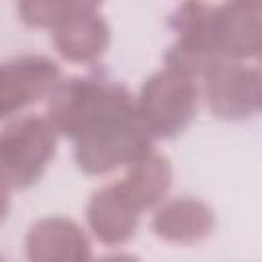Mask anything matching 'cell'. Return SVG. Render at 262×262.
<instances>
[{
  "instance_id": "ba28073f",
  "label": "cell",
  "mask_w": 262,
  "mask_h": 262,
  "mask_svg": "<svg viewBox=\"0 0 262 262\" xmlns=\"http://www.w3.org/2000/svg\"><path fill=\"white\" fill-rule=\"evenodd\" d=\"M170 184V170L164 158L145 156L135 162L129 178L119 186V190L131 201V205L139 211L141 207L154 205Z\"/></svg>"
},
{
  "instance_id": "277c9868",
  "label": "cell",
  "mask_w": 262,
  "mask_h": 262,
  "mask_svg": "<svg viewBox=\"0 0 262 262\" xmlns=\"http://www.w3.org/2000/svg\"><path fill=\"white\" fill-rule=\"evenodd\" d=\"M57 78V66L45 57H20L0 63V117L49 92Z\"/></svg>"
},
{
  "instance_id": "52a82bcc",
  "label": "cell",
  "mask_w": 262,
  "mask_h": 262,
  "mask_svg": "<svg viewBox=\"0 0 262 262\" xmlns=\"http://www.w3.org/2000/svg\"><path fill=\"white\" fill-rule=\"evenodd\" d=\"M92 4H84L76 14L66 18L55 35V45L59 51L76 61L96 57L108 39L106 25L92 12Z\"/></svg>"
},
{
  "instance_id": "7c38bea8",
  "label": "cell",
  "mask_w": 262,
  "mask_h": 262,
  "mask_svg": "<svg viewBox=\"0 0 262 262\" xmlns=\"http://www.w3.org/2000/svg\"><path fill=\"white\" fill-rule=\"evenodd\" d=\"M0 262H4V258H2V256H0Z\"/></svg>"
},
{
  "instance_id": "8fae6325",
  "label": "cell",
  "mask_w": 262,
  "mask_h": 262,
  "mask_svg": "<svg viewBox=\"0 0 262 262\" xmlns=\"http://www.w3.org/2000/svg\"><path fill=\"white\" fill-rule=\"evenodd\" d=\"M102 262H137V258H131V256H115V258H106Z\"/></svg>"
},
{
  "instance_id": "30bf717a",
  "label": "cell",
  "mask_w": 262,
  "mask_h": 262,
  "mask_svg": "<svg viewBox=\"0 0 262 262\" xmlns=\"http://www.w3.org/2000/svg\"><path fill=\"white\" fill-rule=\"evenodd\" d=\"M6 209H8V201H6V194H4L2 188H0V219L6 215Z\"/></svg>"
},
{
  "instance_id": "8992f818",
  "label": "cell",
  "mask_w": 262,
  "mask_h": 262,
  "mask_svg": "<svg viewBox=\"0 0 262 262\" xmlns=\"http://www.w3.org/2000/svg\"><path fill=\"white\" fill-rule=\"evenodd\" d=\"M88 219L94 233L102 242L119 244L133 235L137 225V209L115 184L94 194L88 207Z\"/></svg>"
},
{
  "instance_id": "7a4b0ae2",
  "label": "cell",
  "mask_w": 262,
  "mask_h": 262,
  "mask_svg": "<svg viewBox=\"0 0 262 262\" xmlns=\"http://www.w3.org/2000/svg\"><path fill=\"white\" fill-rule=\"evenodd\" d=\"M55 151V129L41 117H25L0 133V188L35 182Z\"/></svg>"
},
{
  "instance_id": "5b68a950",
  "label": "cell",
  "mask_w": 262,
  "mask_h": 262,
  "mask_svg": "<svg viewBox=\"0 0 262 262\" xmlns=\"http://www.w3.org/2000/svg\"><path fill=\"white\" fill-rule=\"evenodd\" d=\"M31 262H90L84 233L68 219L39 221L27 242Z\"/></svg>"
},
{
  "instance_id": "3957f363",
  "label": "cell",
  "mask_w": 262,
  "mask_h": 262,
  "mask_svg": "<svg viewBox=\"0 0 262 262\" xmlns=\"http://www.w3.org/2000/svg\"><path fill=\"white\" fill-rule=\"evenodd\" d=\"M194 86L188 72L170 66L147 80L137 108L149 135H176L194 111Z\"/></svg>"
},
{
  "instance_id": "9c48e42d",
  "label": "cell",
  "mask_w": 262,
  "mask_h": 262,
  "mask_svg": "<svg viewBox=\"0 0 262 262\" xmlns=\"http://www.w3.org/2000/svg\"><path fill=\"white\" fill-rule=\"evenodd\" d=\"M209 215L194 201H174L166 205L154 219V229L168 239L190 242L207 233Z\"/></svg>"
},
{
  "instance_id": "6da1fadb",
  "label": "cell",
  "mask_w": 262,
  "mask_h": 262,
  "mask_svg": "<svg viewBox=\"0 0 262 262\" xmlns=\"http://www.w3.org/2000/svg\"><path fill=\"white\" fill-rule=\"evenodd\" d=\"M51 125L78 137L76 160L92 174L137 162L149 151V133L119 84L76 78L61 84L51 100Z\"/></svg>"
}]
</instances>
